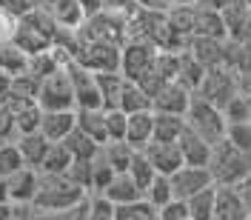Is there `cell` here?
<instances>
[{
    "label": "cell",
    "instance_id": "4316f807",
    "mask_svg": "<svg viewBox=\"0 0 251 220\" xmlns=\"http://www.w3.org/2000/svg\"><path fill=\"white\" fill-rule=\"evenodd\" d=\"M205 69L203 63L197 60V57H191L188 52H180V69H177V83H183L188 92H197L200 89V83H203V78H205Z\"/></svg>",
    "mask_w": 251,
    "mask_h": 220
},
{
    "label": "cell",
    "instance_id": "9a60e30c",
    "mask_svg": "<svg viewBox=\"0 0 251 220\" xmlns=\"http://www.w3.org/2000/svg\"><path fill=\"white\" fill-rule=\"evenodd\" d=\"M154 138V111L146 109V111H134L128 114V126H126V143L131 149L143 152Z\"/></svg>",
    "mask_w": 251,
    "mask_h": 220
},
{
    "label": "cell",
    "instance_id": "74e56055",
    "mask_svg": "<svg viewBox=\"0 0 251 220\" xmlns=\"http://www.w3.org/2000/svg\"><path fill=\"white\" fill-rule=\"evenodd\" d=\"M31 220H89V197L80 200L77 206L57 209V212H34Z\"/></svg>",
    "mask_w": 251,
    "mask_h": 220
},
{
    "label": "cell",
    "instance_id": "8d00e7d4",
    "mask_svg": "<svg viewBox=\"0 0 251 220\" xmlns=\"http://www.w3.org/2000/svg\"><path fill=\"white\" fill-rule=\"evenodd\" d=\"M114 174H117V172L109 166V160L97 152V155L92 157V194L103 192V189L111 183V177H114Z\"/></svg>",
    "mask_w": 251,
    "mask_h": 220
},
{
    "label": "cell",
    "instance_id": "d6a6232c",
    "mask_svg": "<svg viewBox=\"0 0 251 220\" xmlns=\"http://www.w3.org/2000/svg\"><path fill=\"white\" fill-rule=\"evenodd\" d=\"M186 206H188V220H214V186L188 197Z\"/></svg>",
    "mask_w": 251,
    "mask_h": 220
},
{
    "label": "cell",
    "instance_id": "60d3db41",
    "mask_svg": "<svg viewBox=\"0 0 251 220\" xmlns=\"http://www.w3.org/2000/svg\"><path fill=\"white\" fill-rule=\"evenodd\" d=\"M126 126H128V114L123 109H106V132H109V140H126Z\"/></svg>",
    "mask_w": 251,
    "mask_h": 220
},
{
    "label": "cell",
    "instance_id": "d6986e66",
    "mask_svg": "<svg viewBox=\"0 0 251 220\" xmlns=\"http://www.w3.org/2000/svg\"><path fill=\"white\" fill-rule=\"evenodd\" d=\"M194 37H217V40H228V29H226L223 12L194 6Z\"/></svg>",
    "mask_w": 251,
    "mask_h": 220
},
{
    "label": "cell",
    "instance_id": "d590c367",
    "mask_svg": "<svg viewBox=\"0 0 251 220\" xmlns=\"http://www.w3.org/2000/svg\"><path fill=\"white\" fill-rule=\"evenodd\" d=\"M149 203L154 206V209H163V206L174 200V192H172V180L166 177V174H157L154 180H151V186L146 189V194H143Z\"/></svg>",
    "mask_w": 251,
    "mask_h": 220
},
{
    "label": "cell",
    "instance_id": "c3c4849f",
    "mask_svg": "<svg viewBox=\"0 0 251 220\" xmlns=\"http://www.w3.org/2000/svg\"><path fill=\"white\" fill-rule=\"evenodd\" d=\"M80 9H83V15H97V12H103V0H77Z\"/></svg>",
    "mask_w": 251,
    "mask_h": 220
},
{
    "label": "cell",
    "instance_id": "4fadbf2b",
    "mask_svg": "<svg viewBox=\"0 0 251 220\" xmlns=\"http://www.w3.org/2000/svg\"><path fill=\"white\" fill-rule=\"evenodd\" d=\"M214 220H251L237 186H214Z\"/></svg>",
    "mask_w": 251,
    "mask_h": 220
},
{
    "label": "cell",
    "instance_id": "5bb4252c",
    "mask_svg": "<svg viewBox=\"0 0 251 220\" xmlns=\"http://www.w3.org/2000/svg\"><path fill=\"white\" fill-rule=\"evenodd\" d=\"M186 52L191 55V57H197L205 69L226 66V57H228V40H217V37H191Z\"/></svg>",
    "mask_w": 251,
    "mask_h": 220
},
{
    "label": "cell",
    "instance_id": "484cf974",
    "mask_svg": "<svg viewBox=\"0 0 251 220\" xmlns=\"http://www.w3.org/2000/svg\"><path fill=\"white\" fill-rule=\"evenodd\" d=\"M123 83H126V78L120 72H97V89H100L103 109H117V106H120Z\"/></svg>",
    "mask_w": 251,
    "mask_h": 220
},
{
    "label": "cell",
    "instance_id": "9f6ffc18",
    "mask_svg": "<svg viewBox=\"0 0 251 220\" xmlns=\"http://www.w3.org/2000/svg\"><path fill=\"white\" fill-rule=\"evenodd\" d=\"M169 6H186V3H194V0H166Z\"/></svg>",
    "mask_w": 251,
    "mask_h": 220
},
{
    "label": "cell",
    "instance_id": "4dcf8cb0",
    "mask_svg": "<svg viewBox=\"0 0 251 220\" xmlns=\"http://www.w3.org/2000/svg\"><path fill=\"white\" fill-rule=\"evenodd\" d=\"M72 163H75V157H72V152L66 149V143H51L37 172H49V174H66V172H69V166H72Z\"/></svg>",
    "mask_w": 251,
    "mask_h": 220
},
{
    "label": "cell",
    "instance_id": "52a82bcc",
    "mask_svg": "<svg viewBox=\"0 0 251 220\" xmlns=\"http://www.w3.org/2000/svg\"><path fill=\"white\" fill-rule=\"evenodd\" d=\"M194 94L203 97V100H208L211 106L223 109V106L237 94V72L228 69V66H214V69H208L203 83H200V89Z\"/></svg>",
    "mask_w": 251,
    "mask_h": 220
},
{
    "label": "cell",
    "instance_id": "ee69618b",
    "mask_svg": "<svg viewBox=\"0 0 251 220\" xmlns=\"http://www.w3.org/2000/svg\"><path fill=\"white\" fill-rule=\"evenodd\" d=\"M157 220H188V206L186 200H169L163 209H157Z\"/></svg>",
    "mask_w": 251,
    "mask_h": 220
},
{
    "label": "cell",
    "instance_id": "603a6c76",
    "mask_svg": "<svg viewBox=\"0 0 251 220\" xmlns=\"http://www.w3.org/2000/svg\"><path fill=\"white\" fill-rule=\"evenodd\" d=\"M15 46L23 49L29 57H34V55H40V52H49V49L54 46V40H51L49 34H43V31L31 29V26H26V23H20V20H17Z\"/></svg>",
    "mask_w": 251,
    "mask_h": 220
},
{
    "label": "cell",
    "instance_id": "ac0fdd59",
    "mask_svg": "<svg viewBox=\"0 0 251 220\" xmlns=\"http://www.w3.org/2000/svg\"><path fill=\"white\" fill-rule=\"evenodd\" d=\"M9 103V100H6ZM12 117H15V132L17 135H29V132H40V117L43 109L37 100H12L9 103Z\"/></svg>",
    "mask_w": 251,
    "mask_h": 220
},
{
    "label": "cell",
    "instance_id": "f6af8a7d",
    "mask_svg": "<svg viewBox=\"0 0 251 220\" xmlns=\"http://www.w3.org/2000/svg\"><path fill=\"white\" fill-rule=\"evenodd\" d=\"M15 31H17V17L0 6V43L15 40Z\"/></svg>",
    "mask_w": 251,
    "mask_h": 220
},
{
    "label": "cell",
    "instance_id": "681fc988",
    "mask_svg": "<svg viewBox=\"0 0 251 220\" xmlns=\"http://www.w3.org/2000/svg\"><path fill=\"white\" fill-rule=\"evenodd\" d=\"M31 218H34L31 203L29 206H12V218H9V220H31Z\"/></svg>",
    "mask_w": 251,
    "mask_h": 220
},
{
    "label": "cell",
    "instance_id": "30bf717a",
    "mask_svg": "<svg viewBox=\"0 0 251 220\" xmlns=\"http://www.w3.org/2000/svg\"><path fill=\"white\" fill-rule=\"evenodd\" d=\"M191 97L194 92H188L183 83L169 80L163 83V89L151 97V111H166V114H186L191 106Z\"/></svg>",
    "mask_w": 251,
    "mask_h": 220
},
{
    "label": "cell",
    "instance_id": "9c48e42d",
    "mask_svg": "<svg viewBox=\"0 0 251 220\" xmlns=\"http://www.w3.org/2000/svg\"><path fill=\"white\" fill-rule=\"evenodd\" d=\"M169 180H172V192H174L177 200H188V197H194L197 192L214 186L208 166H180Z\"/></svg>",
    "mask_w": 251,
    "mask_h": 220
},
{
    "label": "cell",
    "instance_id": "8992f818",
    "mask_svg": "<svg viewBox=\"0 0 251 220\" xmlns=\"http://www.w3.org/2000/svg\"><path fill=\"white\" fill-rule=\"evenodd\" d=\"M160 49L149 40H140V37H128L123 46H120V75L126 80H140L151 66H154V57Z\"/></svg>",
    "mask_w": 251,
    "mask_h": 220
},
{
    "label": "cell",
    "instance_id": "bcb514c9",
    "mask_svg": "<svg viewBox=\"0 0 251 220\" xmlns=\"http://www.w3.org/2000/svg\"><path fill=\"white\" fill-rule=\"evenodd\" d=\"M106 12H120V15H131L137 9V0H103Z\"/></svg>",
    "mask_w": 251,
    "mask_h": 220
},
{
    "label": "cell",
    "instance_id": "277c9868",
    "mask_svg": "<svg viewBox=\"0 0 251 220\" xmlns=\"http://www.w3.org/2000/svg\"><path fill=\"white\" fill-rule=\"evenodd\" d=\"M37 103L43 111H72L75 106V89H72V78H69V69L60 66L54 69L51 75L40 80V89H37Z\"/></svg>",
    "mask_w": 251,
    "mask_h": 220
},
{
    "label": "cell",
    "instance_id": "1f68e13d",
    "mask_svg": "<svg viewBox=\"0 0 251 220\" xmlns=\"http://www.w3.org/2000/svg\"><path fill=\"white\" fill-rule=\"evenodd\" d=\"M63 143H66V149L72 152V157H75V160H92V157L100 152V143L92 140L89 135H83L77 126L66 135V140H63Z\"/></svg>",
    "mask_w": 251,
    "mask_h": 220
},
{
    "label": "cell",
    "instance_id": "83f0119b",
    "mask_svg": "<svg viewBox=\"0 0 251 220\" xmlns=\"http://www.w3.org/2000/svg\"><path fill=\"white\" fill-rule=\"evenodd\" d=\"M29 69V55L15 46V40L0 43V72L6 75H26Z\"/></svg>",
    "mask_w": 251,
    "mask_h": 220
},
{
    "label": "cell",
    "instance_id": "db71d44e",
    "mask_svg": "<svg viewBox=\"0 0 251 220\" xmlns=\"http://www.w3.org/2000/svg\"><path fill=\"white\" fill-rule=\"evenodd\" d=\"M12 218V203H0V220Z\"/></svg>",
    "mask_w": 251,
    "mask_h": 220
},
{
    "label": "cell",
    "instance_id": "ab89813d",
    "mask_svg": "<svg viewBox=\"0 0 251 220\" xmlns=\"http://www.w3.org/2000/svg\"><path fill=\"white\" fill-rule=\"evenodd\" d=\"M223 114H226V120H228V123H237V120H251V103L237 92L234 97L223 106Z\"/></svg>",
    "mask_w": 251,
    "mask_h": 220
},
{
    "label": "cell",
    "instance_id": "3957f363",
    "mask_svg": "<svg viewBox=\"0 0 251 220\" xmlns=\"http://www.w3.org/2000/svg\"><path fill=\"white\" fill-rule=\"evenodd\" d=\"M186 126L191 132H197L203 140H208L214 146V143H220L226 138L228 120H226L223 109L211 106L208 100H203V97L194 94V97H191V106H188V111H186Z\"/></svg>",
    "mask_w": 251,
    "mask_h": 220
},
{
    "label": "cell",
    "instance_id": "836d02e7",
    "mask_svg": "<svg viewBox=\"0 0 251 220\" xmlns=\"http://www.w3.org/2000/svg\"><path fill=\"white\" fill-rule=\"evenodd\" d=\"M114 220H157V209L146 197H140L131 203L114 206Z\"/></svg>",
    "mask_w": 251,
    "mask_h": 220
},
{
    "label": "cell",
    "instance_id": "f35d334b",
    "mask_svg": "<svg viewBox=\"0 0 251 220\" xmlns=\"http://www.w3.org/2000/svg\"><path fill=\"white\" fill-rule=\"evenodd\" d=\"M226 140L237 146L240 152L251 155V120H237V123H228L226 129Z\"/></svg>",
    "mask_w": 251,
    "mask_h": 220
},
{
    "label": "cell",
    "instance_id": "cb8c5ba5",
    "mask_svg": "<svg viewBox=\"0 0 251 220\" xmlns=\"http://www.w3.org/2000/svg\"><path fill=\"white\" fill-rule=\"evenodd\" d=\"M77 129L83 135H89L92 140L100 146L109 143V132H106V109H77Z\"/></svg>",
    "mask_w": 251,
    "mask_h": 220
},
{
    "label": "cell",
    "instance_id": "f907efd6",
    "mask_svg": "<svg viewBox=\"0 0 251 220\" xmlns=\"http://www.w3.org/2000/svg\"><path fill=\"white\" fill-rule=\"evenodd\" d=\"M234 40L237 43H251V12H249V17L243 20V26H240V31H237Z\"/></svg>",
    "mask_w": 251,
    "mask_h": 220
},
{
    "label": "cell",
    "instance_id": "2e32d148",
    "mask_svg": "<svg viewBox=\"0 0 251 220\" xmlns=\"http://www.w3.org/2000/svg\"><path fill=\"white\" fill-rule=\"evenodd\" d=\"M77 126V109L72 111H43L40 117V135L49 143H63L66 135Z\"/></svg>",
    "mask_w": 251,
    "mask_h": 220
},
{
    "label": "cell",
    "instance_id": "6f0895ef",
    "mask_svg": "<svg viewBox=\"0 0 251 220\" xmlns=\"http://www.w3.org/2000/svg\"><path fill=\"white\" fill-rule=\"evenodd\" d=\"M31 3H37V0H31Z\"/></svg>",
    "mask_w": 251,
    "mask_h": 220
},
{
    "label": "cell",
    "instance_id": "f546056e",
    "mask_svg": "<svg viewBox=\"0 0 251 220\" xmlns=\"http://www.w3.org/2000/svg\"><path fill=\"white\" fill-rule=\"evenodd\" d=\"M137 149H131L126 140H109L100 146V155L109 160V166L114 172H128V163H131V157H134Z\"/></svg>",
    "mask_w": 251,
    "mask_h": 220
},
{
    "label": "cell",
    "instance_id": "8fae6325",
    "mask_svg": "<svg viewBox=\"0 0 251 220\" xmlns=\"http://www.w3.org/2000/svg\"><path fill=\"white\" fill-rule=\"evenodd\" d=\"M37 180L40 172L31 166H20L17 172L6 177V192H9V203L12 206H29L37 194Z\"/></svg>",
    "mask_w": 251,
    "mask_h": 220
},
{
    "label": "cell",
    "instance_id": "7402d4cb",
    "mask_svg": "<svg viewBox=\"0 0 251 220\" xmlns=\"http://www.w3.org/2000/svg\"><path fill=\"white\" fill-rule=\"evenodd\" d=\"M15 143H17V152H20V157H23V163H26V166H31V169H40V163H43V157H46L49 146H51V143H49L40 132L17 135Z\"/></svg>",
    "mask_w": 251,
    "mask_h": 220
},
{
    "label": "cell",
    "instance_id": "816d5d0a",
    "mask_svg": "<svg viewBox=\"0 0 251 220\" xmlns=\"http://www.w3.org/2000/svg\"><path fill=\"white\" fill-rule=\"evenodd\" d=\"M237 189H240V197H243V203H246V209H249V215H251V174Z\"/></svg>",
    "mask_w": 251,
    "mask_h": 220
},
{
    "label": "cell",
    "instance_id": "e0dca14e",
    "mask_svg": "<svg viewBox=\"0 0 251 220\" xmlns=\"http://www.w3.org/2000/svg\"><path fill=\"white\" fill-rule=\"evenodd\" d=\"M177 146H180V155H183V163L186 166H208V160H211V143L203 140L188 126H186V132L180 135Z\"/></svg>",
    "mask_w": 251,
    "mask_h": 220
},
{
    "label": "cell",
    "instance_id": "ffe728a7",
    "mask_svg": "<svg viewBox=\"0 0 251 220\" xmlns=\"http://www.w3.org/2000/svg\"><path fill=\"white\" fill-rule=\"evenodd\" d=\"M97 194H103L106 200H111L114 206H123V203H131V200H140L143 192L140 186L131 180V174L128 172H117L114 177H111V183L103 192H97Z\"/></svg>",
    "mask_w": 251,
    "mask_h": 220
},
{
    "label": "cell",
    "instance_id": "5b68a950",
    "mask_svg": "<svg viewBox=\"0 0 251 220\" xmlns=\"http://www.w3.org/2000/svg\"><path fill=\"white\" fill-rule=\"evenodd\" d=\"M72 60L86 66L94 75L97 72H120V43H106V40L77 43Z\"/></svg>",
    "mask_w": 251,
    "mask_h": 220
},
{
    "label": "cell",
    "instance_id": "6da1fadb",
    "mask_svg": "<svg viewBox=\"0 0 251 220\" xmlns=\"http://www.w3.org/2000/svg\"><path fill=\"white\" fill-rule=\"evenodd\" d=\"M89 192L80 189L77 183H72L69 174H49L40 172L37 180V194L31 200L34 212H57V209H69V206H77L80 200H86Z\"/></svg>",
    "mask_w": 251,
    "mask_h": 220
},
{
    "label": "cell",
    "instance_id": "11a10c76",
    "mask_svg": "<svg viewBox=\"0 0 251 220\" xmlns=\"http://www.w3.org/2000/svg\"><path fill=\"white\" fill-rule=\"evenodd\" d=\"M0 203H9V192H6V177H0Z\"/></svg>",
    "mask_w": 251,
    "mask_h": 220
},
{
    "label": "cell",
    "instance_id": "7a4b0ae2",
    "mask_svg": "<svg viewBox=\"0 0 251 220\" xmlns=\"http://www.w3.org/2000/svg\"><path fill=\"white\" fill-rule=\"evenodd\" d=\"M208 172L214 186H240L251 174V155L240 152L237 146L223 140L211 146V160H208Z\"/></svg>",
    "mask_w": 251,
    "mask_h": 220
},
{
    "label": "cell",
    "instance_id": "44dd1931",
    "mask_svg": "<svg viewBox=\"0 0 251 220\" xmlns=\"http://www.w3.org/2000/svg\"><path fill=\"white\" fill-rule=\"evenodd\" d=\"M37 6H43L63 29H77L86 17L77 0H37Z\"/></svg>",
    "mask_w": 251,
    "mask_h": 220
},
{
    "label": "cell",
    "instance_id": "7bdbcfd3",
    "mask_svg": "<svg viewBox=\"0 0 251 220\" xmlns=\"http://www.w3.org/2000/svg\"><path fill=\"white\" fill-rule=\"evenodd\" d=\"M89 220H114V203L103 194H89Z\"/></svg>",
    "mask_w": 251,
    "mask_h": 220
},
{
    "label": "cell",
    "instance_id": "f1b7e54d",
    "mask_svg": "<svg viewBox=\"0 0 251 220\" xmlns=\"http://www.w3.org/2000/svg\"><path fill=\"white\" fill-rule=\"evenodd\" d=\"M117 109H123L126 114L146 111V109H151V97L140 89V83L126 80V83H123V92H120V106H117Z\"/></svg>",
    "mask_w": 251,
    "mask_h": 220
},
{
    "label": "cell",
    "instance_id": "ba28073f",
    "mask_svg": "<svg viewBox=\"0 0 251 220\" xmlns=\"http://www.w3.org/2000/svg\"><path fill=\"white\" fill-rule=\"evenodd\" d=\"M69 78H72V89H75V106L77 109H103V100H100V89H97V75L89 72L86 66L69 60Z\"/></svg>",
    "mask_w": 251,
    "mask_h": 220
},
{
    "label": "cell",
    "instance_id": "7dc6e473",
    "mask_svg": "<svg viewBox=\"0 0 251 220\" xmlns=\"http://www.w3.org/2000/svg\"><path fill=\"white\" fill-rule=\"evenodd\" d=\"M234 0H194V6H203V9H214V12H223L228 9Z\"/></svg>",
    "mask_w": 251,
    "mask_h": 220
},
{
    "label": "cell",
    "instance_id": "e575fe53",
    "mask_svg": "<svg viewBox=\"0 0 251 220\" xmlns=\"http://www.w3.org/2000/svg\"><path fill=\"white\" fill-rule=\"evenodd\" d=\"M128 174H131V180L140 186V192L146 194V189L151 186V180L157 177L154 166L149 163V157L143 155V152H134V157H131V163H128Z\"/></svg>",
    "mask_w": 251,
    "mask_h": 220
},
{
    "label": "cell",
    "instance_id": "d4e9b609",
    "mask_svg": "<svg viewBox=\"0 0 251 220\" xmlns=\"http://www.w3.org/2000/svg\"><path fill=\"white\" fill-rule=\"evenodd\" d=\"M183 132H186V114H166V111H154V138H151V140L177 143Z\"/></svg>",
    "mask_w": 251,
    "mask_h": 220
},
{
    "label": "cell",
    "instance_id": "7c38bea8",
    "mask_svg": "<svg viewBox=\"0 0 251 220\" xmlns=\"http://www.w3.org/2000/svg\"><path fill=\"white\" fill-rule=\"evenodd\" d=\"M143 155L149 157V163L154 166L157 174H166V177H172L180 166H186L183 163V155H180V146L177 143H160V140H151L146 149H143Z\"/></svg>",
    "mask_w": 251,
    "mask_h": 220
},
{
    "label": "cell",
    "instance_id": "f5cc1de1",
    "mask_svg": "<svg viewBox=\"0 0 251 220\" xmlns=\"http://www.w3.org/2000/svg\"><path fill=\"white\" fill-rule=\"evenodd\" d=\"M12 80H15V75H6V72H0V100L12 92Z\"/></svg>",
    "mask_w": 251,
    "mask_h": 220
},
{
    "label": "cell",
    "instance_id": "b9f144b4",
    "mask_svg": "<svg viewBox=\"0 0 251 220\" xmlns=\"http://www.w3.org/2000/svg\"><path fill=\"white\" fill-rule=\"evenodd\" d=\"M66 174L72 177V183H77L80 189H86L92 194V160H75Z\"/></svg>",
    "mask_w": 251,
    "mask_h": 220
}]
</instances>
